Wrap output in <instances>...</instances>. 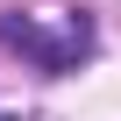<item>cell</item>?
Returning a JSON list of instances; mask_svg holds the SVG:
<instances>
[{
  "label": "cell",
  "mask_w": 121,
  "mask_h": 121,
  "mask_svg": "<svg viewBox=\"0 0 121 121\" xmlns=\"http://www.w3.org/2000/svg\"><path fill=\"white\" fill-rule=\"evenodd\" d=\"M0 43H7L14 57H29L36 71H50V78H64V71H78L86 64V50H93V22L86 14H0Z\"/></svg>",
  "instance_id": "1"
},
{
  "label": "cell",
  "mask_w": 121,
  "mask_h": 121,
  "mask_svg": "<svg viewBox=\"0 0 121 121\" xmlns=\"http://www.w3.org/2000/svg\"><path fill=\"white\" fill-rule=\"evenodd\" d=\"M0 121H22V114H0Z\"/></svg>",
  "instance_id": "2"
}]
</instances>
